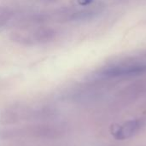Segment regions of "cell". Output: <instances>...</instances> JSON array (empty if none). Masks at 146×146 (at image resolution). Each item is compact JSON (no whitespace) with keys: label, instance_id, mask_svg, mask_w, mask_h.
Segmentation results:
<instances>
[{"label":"cell","instance_id":"cell-1","mask_svg":"<svg viewBox=\"0 0 146 146\" xmlns=\"http://www.w3.org/2000/svg\"><path fill=\"white\" fill-rule=\"evenodd\" d=\"M146 72L145 65H127L109 68L104 71V74L108 77H125L141 74Z\"/></svg>","mask_w":146,"mask_h":146},{"label":"cell","instance_id":"cell-2","mask_svg":"<svg viewBox=\"0 0 146 146\" xmlns=\"http://www.w3.org/2000/svg\"><path fill=\"white\" fill-rule=\"evenodd\" d=\"M140 127L141 121L139 120H131L117 127L114 130L113 135L116 139L124 140L132 137L135 133L139 131Z\"/></svg>","mask_w":146,"mask_h":146},{"label":"cell","instance_id":"cell-3","mask_svg":"<svg viewBox=\"0 0 146 146\" xmlns=\"http://www.w3.org/2000/svg\"><path fill=\"white\" fill-rule=\"evenodd\" d=\"M55 36V31L51 28H40L34 33V37L37 41L48 42L51 40Z\"/></svg>","mask_w":146,"mask_h":146},{"label":"cell","instance_id":"cell-4","mask_svg":"<svg viewBox=\"0 0 146 146\" xmlns=\"http://www.w3.org/2000/svg\"><path fill=\"white\" fill-rule=\"evenodd\" d=\"M77 2L81 6H86V5H89L91 3H92L93 0H77Z\"/></svg>","mask_w":146,"mask_h":146}]
</instances>
